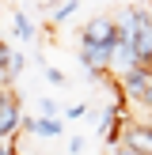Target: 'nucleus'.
I'll use <instances>...</instances> for the list:
<instances>
[{
	"label": "nucleus",
	"mask_w": 152,
	"mask_h": 155,
	"mask_svg": "<svg viewBox=\"0 0 152 155\" xmlns=\"http://www.w3.org/2000/svg\"><path fill=\"white\" fill-rule=\"evenodd\" d=\"M23 64H27V57H23V53H12V68H8V72H12V80L23 72Z\"/></svg>",
	"instance_id": "8"
},
{
	"label": "nucleus",
	"mask_w": 152,
	"mask_h": 155,
	"mask_svg": "<svg viewBox=\"0 0 152 155\" xmlns=\"http://www.w3.org/2000/svg\"><path fill=\"white\" fill-rule=\"evenodd\" d=\"M122 148H129L133 155H152V125L148 121H129L122 133Z\"/></svg>",
	"instance_id": "3"
},
{
	"label": "nucleus",
	"mask_w": 152,
	"mask_h": 155,
	"mask_svg": "<svg viewBox=\"0 0 152 155\" xmlns=\"http://www.w3.org/2000/svg\"><path fill=\"white\" fill-rule=\"evenodd\" d=\"M23 129V110H19V95L12 87L0 91V140H12Z\"/></svg>",
	"instance_id": "2"
},
{
	"label": "nucleus",
	"mask_w": 152,
	"mask_h": 155,
	"mask_svg": "<svg viewBox=\"0 0 152 155\" xmlns=\"http://www.w3.org/2000/svg\"><path fill=\"white\" fill-rule=\"evenodd\" d=\"M137 106H144V110H152V83H148V91L141 95V102H137Z\"/></svg>",
	"instance_id": "12"
},
{
	"label": "nucleus",
	"mask_w": 152,
	"mask_h": 155,
	"mask_svg": "<svg viewBox=\"0 0 152 155\" xmlns=\"http://www.w3.org/2000/svg\"><path fill=\"white\" fill-rule=\"evenodd\" d=\"M84 151V136H72V140H68V155H80Z\"/></svg>",
	"instance_id": "11"
},
{
	"label": "nucleus",
	"mask_w": 152,
	"mask_h": 155,
	"mask_svg": "<svg viewBox=\"0 0 152 155\" xmlns=\"http://www.w3.org/2000/svg\"><path fill=\"white\" fill-rule=\"evenodd\" d=\"M46 80H50L53 87H61V83H65V72H61V68H46Z\"/></svg>",
	"instance_id": "10"
},
{
	"label": "nucleus",
	"mask_w": 152,
	"mask_h": 155,
	"mask_svg": "<svg viewBox=\"0 0 152 155\" xmlns=\"http://www.w3.org/2000/svg\"><path fill=\"white\" fill-rule=\"evenodd\" d=\"M38 110H42V117H57V114H61V106L53 102V98H42V102H38Z\"/></svg>",
	"instance_id": "7"
},
{
	"label": "nucleus",
	"mask_w": 152,
	"mask_h": 155,
	"mask_svg": "<svg viewBox=\"0 0 152 155\" xmlns=\"http://www.w3.org/2000/svg\"><path fill=\"white\" fill-rule=\"evenodd\" d=\"M12 27H15V34H19V42H34V23L27 19V12H15Z\"/></svg>",
	"instance_id": "5"
},
{
	"label": "nucleus",
	"mask_w": 152,
	"mask_h": 155,
	"mask_svg": "<svg viewBox=\"0 0 152 155\" xmlns=\"http://www.w3.org/2000/svg\"><path fill=\"white\" fill-rule=\"evenodd\" d=\"M0 155H15V144L12 140H0Z\"/></svg>",
	"instance_id": "13"
},
{
	"label": "nucleus",
	"mask_w": 152,
	"mask_h": 155,
	"mask_svg": "<svg viewBox=\"0 0 152 155\" xmlns=\"http://www.w3.org/2000/svg\"><path fill=\"white\" fill-rule=\"evenodd\" d=\"M23 129H27L30 136H42V140H57V136L65 133L61 117H23Z\"/></svg>",
	"instance_id": "4"
},
{
	"label": "nucleus",
	"mask_w": 152,
	"mask_h": 155,
	"mask_svg": "<svg viewBox=\"0 0 152 155\" xmlns=\"http://www.w3.org/2000/svg\"><path fill=\"white\" fill-rule=\"evenodd\" d=\"M76 8H80L76 0H65V4H53V15H50V19H53V23H65V19H72V15H76Z\"/></svg>",
	"instance_id": "6"
},
{
	"label": "nucleus",
	"mask_w": 152,
	"mask_h": 155,
	"mask_svg": "<svg viewBox=\"0 0 152 155\" xmlns=\"http://www.w3.org/2000/svg\"><path fill=\"white\" fill-rule=\"evenodd\" d=\"M80 45L114 49V45H118V23H114V15H95V19H88L84 30H80Z\"/></svg>",
	"instance_id": "1"
},
{
	"label": "nucleus",
	"mask_w": 152,
	"mask_h": 155,
	"mask_svg": "<svg viewBox=\"0 0 152 155\" xmlns=\"http://www.w3.org/2000/svg\"><path fill=\"white\" fill-rule=\"evenodd\" d=\"M84 114H88V106H84V102H72V106H68V110H65V117H72V121H80Z\"/></svg>",
	"instance_id": "9"
},
{
	"label": "nucleus",
	"mask_w": 152,
	"mask_h": 155,
	"mask_svg": "<svg viewBox=\"0 0 152 155\" xmlns=\"http://www.w3.org/2000/svg\"><path fill=\"white\" fill-rule=\"evenodd\" d=\"M110 155H133V151H129V148H122V144H118V148H114Z\"/></svg>",
	"instance_id": "14"
}]
</instances>
